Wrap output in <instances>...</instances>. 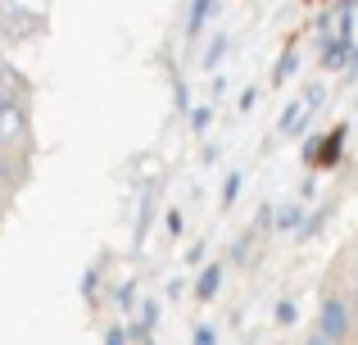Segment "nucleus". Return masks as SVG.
Instances as JSON below:
<instances>
[{"mask_svg": "<svg viewBox=\"0 0 358 345\" xmlns=\"http://www.w3.org/2000/svg\"><path fill=\"white\" fill-rule=\"evenodd\" d=\"M0 136H5V146L14 150V146H32V123H27V105L18 91H5L0 87Z\"/></svg>", "mask_w": 358, "mask_h": 345, "instance_id": "1", "label": "nucleus"}, {"mask_svg": "<svg viewBox=\"0 0 358 345\" xmlns=\"http://www.w3.org/2000/svg\"><path fill=\"white\" fill-rule=\"evenodd\" d=\"M45 32V14H36V9L27 5H14V0H0V36L5 41H32V36Z\"/></svg>", "mask_w": 358, "mask_h": 345, "instance_id": "2", "label": "nucleus"}, {"mask_svg": "<svg viewBox=\"0 0 358 345\" xmlns=\"http://www.w3.org/2000/svg\"><path fill=\"white\" fill-rule=\"evenodd\" d=\"M322 100H327V91H322V87H308L299 100H290L286 114H281V123H277V127H281V136H299V132H304V123L313 118V109L322 105Z\"/></svg>", "mask_w": 358, "mask_h": 345, "instance_id": "3", "label": "nucleus"}, {"mask_svg": "<svg viewBox=\"0 0 358 345\" xmlns=\"http://www.w3.org/2000/svg\"><path fill=\"white\" fill-rule=\"evenodd\" d=\"M345 332H350V309H345V300H322L317 341H345Z\"/></svg>", "mask_w": 358, "mask_h": 345, "instance_id": "4", "label": "nucleus"}, {"mask_svg": "<svg viewBox=\"0 0 358 345\" xmlns=\"http://www.w3.org/2000/svg\"><path fill=\"white\" fill-rule=\"evenodd\" d=\"M354 59H358V50H354V41H350V36H327L322 69H350Z\"/></svg>", "mask_w": 358, "mask_h": 345, "instance_id": "5", "label": "nucleus"}, {"mask_svg": "<svg viewBox=\"0 0 358 345\" xmlns=\"http://www.w3.org/2000/svg\"><path fill=\"white\" fill-rule=\"evenodd\" d=\"M341 146H345V127H336V132L327 136L322 146L308 141V164H322V169H331V164L341 160Z\"/></svg>", "mask_w": 358, "mask_h": 345, "instance_id": "6", "label": "nucleus"}, {"mask_svg": "<svg viewBox=\"0 0 358 345\" xmlns=\"http://www.w3.org/2000/svg\"><path fill=\"white\" fill-rule=\"evenodd\" d=\"M155 323H159V300H136V341H145L150 332H155Z\"/></svg>", "mask_w": 358, "mask_h": 345, "instance_id": "7", "label": "nucleus"}, {"mask_svg": "<svg viewBox=\"0 0 358 345\" xmlns=\"http://www.w3.org/2000/svg\"><path fill=\"white\" fill-rule=\"evenodd\" d=\"M209 14H213V0H191V9H186V36H191V41L204 32Z\"/></svg>", "mask_w": 358, "mask_h": 345, "instance_id": "8", "label": "nucleus"}, {"mask_svg": "<svg viewBox=\"0 0 358 345\" xmlns=\"http://www.w3.org/2000/svg\"><path fill=\"white\" fill-rule=\"evenodd\" d=\"M222 286V264H209L200 277H195V300H213Z\"/></svg>", "mask_w": 358, "mask_h": 345, "instance_id": "9", "label": "nucleus"}, {"mask_svg": "<svg viewBox=\"0 0 358 345\" xmlns=\"http://www.w3.org/2000/svg\"><path fill=\"white\" fill-rule=\"evenodd\" d=\"M114 304H118V314H136V282H122L114 291Z\"/></svg>", "mask_w": 358, "mask_h": 345, "instance_id": "10", "label": "nucleus"}, {"mask_svg": "<svg viewBox=\"0 0 358 345\" xmlns=\"http://www.w3.org/2000/svg\"><path fill=\"white\" fill-rule=\"evenodd\" d=\"M127 341H136V328H131V323H118V328L105 332V345H127Z\"/></svg>", "mask_w": 358, "mask_h": 345, "instance_id": "11", "label": "nucleus"}, {"mask_svg": "<svg viewBox=\"0 0 358 345\" xmlns=\"http://www.w3.org/2000/svg\"><path fill=\"white\" fill-rule=\"evenodd\" d=\"M222 55H227V36H213V45L204 50V69H218Z\"/></svg>", "mask_w": 358, "mask_h": 345, "instance_id": "12", "label": "nucleus"}, {"mask_svg": "<svg viewBox=\"0 0 358 345\" xmlns=\"http://www.w3.org/2000/svg\"><path fill=\"white\" fill-rule=\"evenodd\" d=\"M299 223H304V213H299V209H295V204H286V209H281V213H277V227H281V232H290V227H299Z\"/></svg>", "mask_w": 358, "mask_h": 345, "instance_id": "13", "label": "nucleus"}, {"mask_svg": "<svg viewBox=\"0 0 358 345\" xmlns=\"http://www.w3.org/2000/svg\"><path fill=\"white\" fill-rule=\"evenodd\" d=\"M191 341H195V345H218V332H213V328H204V323H200V328L191 332Z\"/></svg>", "mask_w": 358, "mask_h": 345, "instance_id": "14", "label": "nucleus"}, {"mask_svg": "<svg viewBox=\"0 0 358 345\" xmlns=\"http://www.w3.org/2000/svg\"><path fill=\"white\" fill-rule=\"evenodd\" d=\"M236 191H241V173H231L227 182H222V204H231V200H236Z\"/></svg>", "mask_w": 358, "mask_h": 345, "instance_id": "15", "label": "nucleus"}, {"mask_svg": "<svg viewBox=\"0 0 358 345\" xmlns=\"http://www.w3.org/2000/svg\"><path fill=\"white\" fill-rule=\"evenodd\" d=\"M295 318H299V314H295V304H290V300H281V304H277V323H281V328H290Z\"/></svg>", "mask_w": 358, "mask_h": 345, "instance_id": "16", "label": "nucleus"}, {"mask_svg": "<svg viewBox=\"0 0 358 345\" xmlns=\"http://www.w3.org/2000/svg\"><path fill=\"white\" fill-rule=\"evenodd\" d=\"M9 146H5V136H0V182H14V169H9Z\"/></svg>", "mask_w": 358, "mask_h": 345, "instance_id": "17", "label": "nucleus"}, {"mask_svg": "<svg viewBox=\"0 0 358 345\" xmlns=\"http://www.w3.org/2000/svg\"><path fill=\"white\" fill-rule=\"evenodd\" d=\"M295 64H299L295 55H281V64H277V82H286L290 73H295Z\"/></svg>", "mask_w": 358, "mask_h": 345, "instance_id": "18", "label": "nucleus"}, {"mask_svg": "<svg viewBox=\"0 0 358 345\" xmlns=\"http://www.w3.org/2000/svg\"><path fill=\"white\" fill-rule=\"evenodd\" d=\"M96 286H100V268H91V273L82 277V295L91 300V295H96Z\"/></svg>", "mask_w": 358, "mask_h": 345, "instance_id": "19", "label": "nucleus"}, {"mask_svg": "<svg viewBox=\"0 0 358 345\" xmlns=\"http://www.w3.org/2000/svg\"><path fill=\"white\" fill-rule=\"evenodd\" d=\"M191 127H195V132H204V127H209V109H191Z\"/></svg>", "mask_w": 358, "mask_h": 345, "instance_id": "20", "label": "nucleus"}, {"mask_svg": "<svg viewBox=\"0 0 358 345\" xmlns=\"http://www.w3.org/2000/svg\"><path fill=\"white\" fill-rule=\"evenodd\" d=\"M0 69H5V59H0Z\"/></svg>", "mask_w": 358, "mask_h": 345, "instance_id": "21", "label": "nucleus"}]
</instances>
